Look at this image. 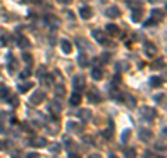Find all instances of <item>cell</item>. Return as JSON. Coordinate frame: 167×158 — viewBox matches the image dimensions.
<instances>
[{"label": "cell", "mask_w": 167, "mask_h": 158, "mask_svg": "<svg viewBox=\"0 0 167 158\" xmlns=\"http://www.w3.org/2000/svg\"><path fill=\"white\" fill-rule=\"evenodd\" d=\"M92 9L91 7H88V6H85V7H82L81 9V17H82L84 20H89L91 17H92Z\"/></svg>", "instance_id": "6"}, {"label": "cell", "mask_w": 167, "mask_h": 158, "mask_svg": "<svg viewBox=\"0 0 167 158\" xmlns=\"http://www.w3.org/2000/svg\"><path fill=\"white\" fill-rule=\"evenodd\" d=\"M29 76H31V70H29V69H26L25 71L21 74V79H25V77H29Z\"/></svg>", "instance_id": "28"}, {"label": "cell", "mask_w": 167, "mask_h": 158, "mask_svg": "<svg viewBox=\"0 0 167 158\" xmlns=\"http://www.w3.org/2000/svg\"><path fill=\"white\" fill-rule=\"evenodd\" d=\"M151 18L155 22H159V21H162L163 20V13H162V10H152V13H151Z\"/></svg>", "instance_id": "5"}, {"label": "cell", "mask_w": 167, "mask_h": 158, "mask_svg": "<svg viewBox=\"0 0 167 158\" xmlns=\"http://www.w3.org/2000/svg\"><path fill=\"white\" fill-rule=\"evenodd\" d=\"M91 158H100V157H99V155H92Z\"/></svg>", "instance_id": "38"}, {"label": "cell", "mask_w": 167, "mask_h": 158, "mask_svg": "<svg viewBox=\"0 0 167 158\" xmlns=\"http://www.w3.org/2000/svg\"><path fill=\"white\" fill-rule=\"evenodd\" d=\"M153 24H156V22L153 21V20H152V18H149V20H148V21L145 22V25H146V27H149V25H153Z\"/></svg>", "instance_id": "32"}, {"label": "cell", "mask_w": 167, "mask_h": 158, "mask_svg": "<svg viewBox=\"0 0 167 158\" xmlns=\"http://www.w3.org/2000/svg\"><path fill=\"white\" fill-rule=\"evenodd\" d=\"M159 158H163V157H159Z\"/></svg>", "instance_id": "41"}, {"label": "cell", "mask_w": 167, "mask_h": 158, "mask_svg": "<svg viewBox=\"0 0 167 158\" xmlns=\"http://www.w3.org/2000/svg\"><path fill=\"white\" fill-rule=\"evenodd\" d=\"M149 1H152V3H155V1H156V0H149Z\"/></svg>", "instance_id": "40"}, {"label": "cell", "mask_w": 167, "mask_h": 158, "mask_svg": "<svg viewBox=\"0 0 167 158\" xmlns=\"http://www.w3.org/2000/svg\"><path fill=\"white\" fill-rule=\"evenodd\" d=\"M135 151H134V150H128V151H127V153H125V157L127 158H135Z\"/></svg>", "instance_id": "24"}, {"label": "cell", "mask_w": 167, "mask_h": 158, "mask_svg": "<svg viewBox=\"0 0 167 158\" xmlns=\"http://www.w3.org/2000/svg\"><path fill=\"white\" fill-rule=\"evenodd\" d=\"M11 104H13V105H18V98H17V97H13V98H11Z\"/></svg>", "instance_id": "33"}, {"label": "cell", "mask_w": 167, "mask_h": 158, "mask_svg": "<svg viewBox=\"0 0 167 158\" xmlns=\"http://www.w3.org/2000/svg\"><path fill=\"white\" fill-rule=\"evenodd\" d=\"M59 1H60V3H66V4H67V3H71L73 0H59Z\"/></svg>", "instance_id": "36"}, {"label": "cell", "mask_w": 167, "mask_h": 158, "mask_svg": "<svg viewBox=\"0 0 167 158\" xmlns=\"http://www.w3.org/2000/svg\"><path fill=\"white\" fill-rule=\"evenodd\" d=\"M56 88H57V90H56V92H57V94H61V95H64V92H66V90H64V87H63V85H57Z\"/></svg>", "instance_id": "27"}, {"label": "cell", "mask_w": 167, "mask_h": 158, "mask_svg": "<svg viewBox=\"0 0 167 158\" xmlns=\"http://www.w3.org/2000/svg\"><path fill=\"white\" fill-rule=\"evenodd\" d=\"M106 31L109 32V34H111V35H117L118 28H117V25H114V24H107V25H106Z\"/></svg>", "instance_id": "14"}, {"label": "cell", "mask_w": 167, "mask_h": 158, "mask_svg": "<svg viewBox=\"0 0 167 158\" xmlns=\"http://www.w3.org/2000/svg\"><path fill=\"white\" fill-rule=\"evenodd\" d=\"M162 64H163V60H162V59H157L156 62L152 64V69H160V66H162Z\"/></svg>", "instance_id": "22"}, {"label": "cell", "mask_w": 167, "mask_h": 158, "mask_svg": "<svg viewBox=\"0 0 167 158\" xmlns=\"http://www.w3.org/2000/svg\"><path fill=\"white\" fill-rule=\"evenodd\" d=\"M145 51H146V53H148V55H151V56H155V55L157 53V49L155 48L153 43H146Z\"/></svg>", "instance_id": "11"}, {"label": "cell", "mask_w": 167, "mask_h": 158, "mask_svg": "<svg viewBox=\"0 0 167 158\" xmlns=\"http://www.w3.org/2000/svg\"><path fill=\"white\" fill-rule=\"evenodd\" d=\"M92 34H93V38L98 41V42H104V39H106V34H103V32L99 31V30L93 31Z\"/></svg>", "instance_id": "8"}, {"label": "cell", "mask_w": 167, "mask_h": 158, "mask_svg": "<svg viewBox=\"0 0 167 158\" xmlns=\"http://www.w3.org/2000/svg\"><path fill=\"white\" fill-rule=\"evenodd\" d=\"M88 100L91 101V102H96V104H98V102H100V101H102V98H100V95L98 94V92H89L88 94Z\"/></svg>", "instance_id": "12"}, {"label": "cell", "mask_w": 167, "mask_h": 158, "mask_svg": "<svg viewBox=\"0 0 167 158\" xmlns=\"http://www.w3.org/2000/svg\"><path fill=\"white\" fill-rule=\"evenodd\" d=\"M141 113L143 116H146L148 119H153V118L156 116V111H155L153 108H149V106H143V108H142Z\"/></svg>", "instance_id": "3"}, {"label": "cell", "mask_w": 167, "mask_h": 158, "mask_svg": "<svg viewBox=\"0 0 167 158\" xmlns=\"http://www.w3.org/2000/svg\"><path fill=\"white\" fill-rule=\"evenodd\" d=\"M127 100H130V106H131V108H134V106H135V100H134L132 97H127Z\"/></svg>", "instance_id": "30"}, {"label": "cell", "mask_w": 167, "mask_h": 158, "mask_svg": "<svg viewBox=\"0 0 167 158\" xmlns=\"http://www.w3.org/2000/svg\"><path fill=\"white\" fill-rule=\"evenodd\" d=\"M31 144L34 147H45L46 146V140L43 137H35L31 140Z\"/></svg>", "instance_id": "7"}, {"label": "cell", "mask_w": 167, "mask_h": 158, "mask_svg": "<svg viewBox=\"0 0 167 158\" xmlns=\"http://www.w3.org/2000/svg\"><path fill=\"white\" fill-rule=\"evenodd\" d=\"M160 84H162V79H160V77H151V85L159 87Z\"/></svg>", "instance_id": "18"}, {"label": "cell", "mask_w": 167, "mask_h": 158, "mask_svg": "<svg viewBox=\"0 0 167 158\" xmlns=\"http://www.w3.org/2000/svg\"><path fill=\"white\" fill-rule=\"evenodd\" d=\"M50 109H52L53 112H59L60 111V109H61V106L59 105L57 102H56V101H53L52 104H50Z\"/></svg>", "instance_id": "19"}, {"label": "cell", "mask_w": 167, "mask_h": 158, "mask_svg": "<svg viewBox=\"0 0 167 158\" xmlns=\"http://www.w3.org/2000/svg\"><path fill=\"white\" fill-rule=\"evenodd\" d=\"M70 158H79L77 154H70Z\"/></svg>", "instance_id": "37"}, {"label": "cell", "mask_w": 167, "mask_h": 158, "mask_svg": "<svg viewBox=\"0 0 167 158\" xmlns=\"http://www.w3.org/2000/svg\"><path fill=\"white\" fill-rule=\"evenodd\" d=\"M92 77H93L95 80H102V77H103L102 70H100V69H93V70H92Z\"/></svg>", "instance_id": "16"}, {"label": "cell", "mask_w": 167, "mask_h": 158, "mask_svg": "<svg viewBox=\"0 0 167 158\" xmlns=\"http://www.w3.org/2000/svg\"><path fill=\"white\" fill-rule=\"evenodd\" d=\"M73 85L75 90H84V87H85V79H84L82 76H77L73 81Z\"/></svg>", "instance_id": "2"}, {"label": "cell", "mask_w": 167, "mask_h": 158, "mask_svg": "<svg viewBox=\"0 0 167 158\" xmlns=\"http://www.w3.org/2000/svg\"><path fill=\"white\" fill-rule=\"evenodd\" d=\"M60 46H61L63 52L64 53H70L71 52V43L68 42L67 39H63L61 42H60Z\"/></svg>", "instance_id": "10"}, {"label": "cell", "mask_w": 167, "mask_h": 158, "mask_svg": "<svg viewBox=\"0 0 167 158\" xmlns=\"http://www.w3.org/2000/svg\"><path fill=\"white\" fill-rule=\"evenodd\" d=\"M110 158H117V157H116V155H113V154H111V155H110Z\"/></svg>", "instance_id": "39"}, {"label": "cell", "mask_w": 167, "mask_h": 158, "mask_svg": "<svg viewBox=\"0 0 167 158\" xmlns=\"http://www.w3.org/2000/svg\"><path fill=\"white\" fill-rule=\"evenodd\" d=\"M139 137H141V140H143V141H148V140H151L152 132H151V130H148V129H142Z\"/></svg>", "instance_id": "9"}, {"label": "cell", "mask_w": 167, "mask_h": 158, "mask_svg": "<svg viewBox=\"0 0 167 158\" xmlns=\"http://www.w3.org/2000/svg\"><path fill=\"white\" fill-rule=\"evenodd\" d=\"M7 94H9V88H7V87H4V85H1V87H0V97L7 95Z\"/></svg>", "instance_id": "23"}, {"label": "cell", "mask_w": 167, "mask_h": 158, "mask_svg": "<svg viewBox=\"0 0 167 158\" xmlns=\"http://www.w3.org/2000/svg\"><path fill=\"white\" fill-rule=\"evenodd\" d=\"M32 83H28V84H22V85H20V87H18V88H20V91L21 92H25L26 90H28V88H29V87H32Z\"/></svg>", "instance_id": "21"}, {"label": "cell", "mask_w": 167, "mask_h": 158, "mask_svg": "<svg viewBox=\"0 0 167 158\" xmlns=\"http://www.w3.org/2000/svg\"><path fill=\"white\" fill-rule=\"evenodd\" d=\"M59 150H60V146H59V144H52V146H50V151H52V153H59Z\"/></svg>", "instance_id": "25"}, {"label": "cell", "mask_w": 167, "mask_h": 158, "mask_svg": "<svg viewBox=\"0 0 167 158\" xmlns=\"http://www.w3.org/2000/svg\"><path fill=\"white\" fill-rule=\"evenodd\" d=\"M20 46H22V48H25V46H29V41H28V39H26V38L21 37V38H20Z\"/></svg>", "instance_id": "20"}, {"label": "cell", "mask_w": 167, "mask_h": 158, "mask_svg": "<svg viewBox=\"0 0 167 158\" xmlns=\"http://www.w3.org/2000/svg\"><path fill=\"white\" fill-rule=\"evenodd\" d=\"M142 17V11L141 10H134V13H132V21H139Z\"/></svg>", "instance_id": "17"}, {"label": "cell", "mask_w": 167, "mask_h": 158, "mask_svg": "<svg viewBox=\"0 0 167 158\" xmlns=\"http://www.w3.org/2000/svg\"><path fill=\"white\" fill-rule=\"evenodd\" d=\"M22 59H24L25 62H31V60H32V59H31V55H26V53H24V55H22Z\"/></svg>", "instance_id": "31"}, {"label": "cell", "mask_w": 167, "mask_h": 158, "mask_svg": "<svg viewBox=\"0 0 167 158\" xmlns=\"http://www.w3.org/2000/svg\"><path fill=\"white\" fill-rule=\"evenodd\" d=\"M45 73H46V70H45V69L42 67V69H41V71H38V76H43Z\"/></svg>", "instance_id": "34"}, {"label": "cell", "mask_w": 167, "mask_h": 158, "mask_svg": "<svg viewBox=\"0 0 167 158\" xmlns=\"http://www.w3.org/2000/svg\"><path fill=\"white\" fill-rule=\"evenodd\" d=\"M71 105H74V106H77V105H79V102H81V95L78 94V92H74L73 95H71Z\"/></svg>", "instance_id": "13"}, {"label": "cell", "mask_w": 167, "mask_h": 158, "mask_svg": "<svg viewBox=\"0 0 167 158\" xmlns=\"http://www.w3.org/2000/svg\"><path fill=\"white\" fill-rule=\"evenodd\" d=\"M79 116H81V119H84V120H89L92 118V113L88 109H84V111H79Z\"/></svg>", "instance_id": "15"}, {"label": "cell", "mask_w": 167, "mask_h": 158, "mask_svg": "<svg viewBox=\"0 0 167 158\" xmlns=\"http://www.w3.org/2000/svg\"><path fill=\"white\" fill-rule=\"evenodd\" d=\"M38 157H39L38 154H29V155H28V158H38Z\"/></svg>", "instance_id": "35"}, {"label": "cell", "mask_w": 167, "mask_h": 158, "mask_svg": "<svg viewBox=\"0 0 167 158\" xmlns=\"http://www.w3.org/2000/svg\"><path fill=\"white\" fill-rule=\"evenodd\" d=\"M79 64H81V66H86V64H88V60H86V58H85V56H81V58H79Z\"/></svg>", "instance_id": "29"}, {"label": "cell", "mask_w": 167, "mask_h": 158, "mask_svg": "<svg viewBox=\"0 0 167 158\" xmlns=\"http://www.w3.org/2000/svg\"><path fill=\"white\" fill-rule=\"evenodd\" d=\"M106 16L109 17V18H116V17L120 16V10H118L116 6H111V7H109V9L106 10Z\"/></svg>", "instance_id": "4"}, {"label": "cell", "mask_w": 167, "mask_h": 158, "mask_svg": "<svg viewBox=\"0 0 167 158\" xmlns=\"http://www.w3.org/2000/svg\"><path fill=\"white\" fill-rule=\"evenodd\" d=\"M130 134H131V130H125L124 132V134H123V141H127L128 139H130Z\"/></svg>", "instance_id": "26"}, {"label": "cell", "mask_w": 167, "mask_h": 158, "mask_svg": "<svg viewBox=\"0 0 167 158\" xmlns=\"http://www.w3.org/2000/svg\"><path fill=\"white\" fill-rule=\"evenodd\" d=\"M45 97H46L45 92H42V91H36V92L31 97V100H29V101H31L32 105H38V104H41L42 101L45 100Z\"/></svg>", "instance_id": "1"}]
</instances>
